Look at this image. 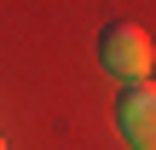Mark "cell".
Masks as SVG:
<instances>
[{
    "label": "cell",
    "instance_id": "7a4b0ae2",
    "mask_svg": "<svg viewBox=\"0 0 156 150\" xmlns=\"http://www.w3.org/2000/svg\"><path fill=\"white\" fill-rule=\"evenodd\" d=\"M116 133L127 139V150H156V81H127L116 92Z\"/></svg>",
    "mask_w": 156,
    "mask_h": 150
},
{
    "label": "cell",
    "instance_id": "3957f363",
    "mask_svg": "<svg viewBox=\"0 0 156 150\" xmlns=\"http://www.w3.org/2000/svg\"><path fill=\"white\" fill-rule=\"evenodd\" d=\"M0 150H6V139H0Z\"/></svg>",
    "mask_w": 156,
    "mask_h": 150
},
{
    "label": "cell",
    "instance_id": "6da1fadb",
    "mask_svg": "<svg viewBox=\"0 0 156 150\" xmlns=\"http://www.w3.org/2000/svg\"><path fill=\"white\" fill-rule=\"evenodd\" d=\"M93 46H98V64H104L116 81H145V75H151V35H145L139 23L116 17V23L98 29Z\"/></svg>",
    "mask_w": 156,
    "mask_h": 150
}]
</instances>
